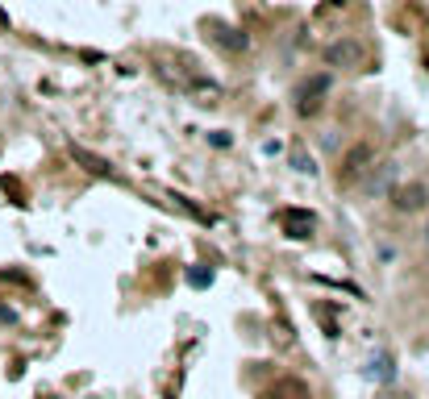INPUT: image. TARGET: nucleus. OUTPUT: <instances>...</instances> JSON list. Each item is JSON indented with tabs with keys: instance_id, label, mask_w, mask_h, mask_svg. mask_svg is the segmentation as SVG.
I'll list each match as a JSON object with an SVG mask.
<instances>
[{
	"instance_id": "nucleus-1",
	"label": "nucleus",
	"mask_w": 429,
	"mask_h": 399,
	"mask_svg": "<svg viewBox=\"0 0 429 399\" xmlns=\"http://www.w3.org/2000/svg\"><path fill=\"white\" fill-rule=\"evenodd\" d=\"M396 187H400V162H396V158H375L371 171H367L363 183H359V192L371 196V200H384V196H392Z\"/></svg>"
},
{
	"instance_id": "nucleus-2",
	"label": "nucleus",
	"mask_w": 429,
	"mask_h": 399,
	"mask_svg": "<svg viewBox=\"0 0 429 399\" xmlns=\"http://www.w3.org/2000/svg\"><path fill=\"white\" fill-rule=\"evenodd\" d=\"M330 87H334V79H330L325 71L300 79V87H296V112H300V117H317L321 104H325V96H330Z\"/></svg>"
},
{
	"instance_id": "nucleus-3",
	"label": "nucleus",
	"mask_w": 429,
	"mask_h": 399,
	"mask_svg": "<svg viewBox=\"0 0 429 399\" xmlns=\"http://www.w3.org/2000/svg\"><path fill=\"white\" fill-rule=\"evenodd\" d=\"M325 62L338 67V71H355V67L363 62V46H359L355 37H338V42L325 46Z\"/></svg>"
},
{
	"instance_id": "nucleus-4",
	"label": "nucleus",
	"mask_w": 429,
	"mask_h": 399,
	"mask_svg": "<svg viewBox=\"0 0 429 399\" xmlns=\"http://www.w3.org/2000/svg\"><path fill=\"white\" fill-rule=\"evenodd\" d=\"M371 162H375V150H371V146H355V150L346 154V167H342V183H346V187L363 183V175L371 171Z\"/></svg>"
},
{
	"instance_id": "nucleus-5",
	"label": "nucleus",
	"mask_w": 429,
	"mask_h": 399,
	"mask_svg": "<svg viewBox=\"0 0 429 399\" xmlns=\"http://www.w3.org/2000/svg\"><path fill=\"white\" fill-rule=\"evenodd\" d=\"M426 200H429L426 183H400V187L392 192V208H396V212H405V217H409V212H421V208H426Z\"/></svg>"
},
{
	"instance_id": "nucleus-6",
	"label": "nucleus",
	"mask_w": 429,
	"mask_h": 399,
	"mask_svg": "<svg viewBox=\"0 0 429 399\" xmlns=\"http://www.w3.org/2000/svg\"><path fill=\"white\" fill-rule=\"evenodd\" d=\"M284 229L292 233V237H313L317 233V217L313 212H300V208H292V212H284Z\"/></svg>"
},
{
	"instance_id": "nucleus-7",
	"label": "nucleus",
	"mask_w": 429,
	"mask_h": 399,
	"mask_svg": "<svg viewBox=\"0 0 429 399\" xmlns=\"http://www.w3.org/2000/svg\"><path fill=\"white\" fill-rule=\"evenodd\" d=\"M263 399H309V387L300 379H280L263 391Z\"/></svg>"
},
{
	"instance_id": "nucleus-8",
	"label": "nucleus",
	"mask_w": 429,
	"mask_h": 399,
	"mask_svg": "<svg viewBox=\"0 0 429 399\" xmlns=\"http://www.w3.org/2000/svg\"><path fill=\"white\" fill-rule=\"evenodd\" d=\"M71 158H75V162H83V171H88V175H100V179H108V175H113V167H108L104 158L88 154L83 146H71Z\"/></svg>"
},
{
	"instance_id": "nucleus-9",
	"label": "nucleus",
	"mask_w": 429,
	"mask_h": 399,
	"mask_svg": "<svg viewBox=\"0 0 429 399\" xmlns=\"http://www.w3.org/2000/svg\"><path fill=\"white\" fill-rule=\"evenodd\" d=\"M367 379H375V383H384V379H392V358H375L367 371H363Z\"/></svg>"
},
{
	"instance_id": "nucleus-10",
	"label": "nucleus",
	"mask_w": 429,
	"mask_h": 399,
	"mask_svg": "<svg viewBox=\"0 0 429 399\" xmlns=\"http://www.w3.org/2000/svg\"><path fill=\"white\" fill-rule=\"evenodd\" d=\"M217 42H221V46H229V50H238V54H242V50L250 46V42H246V37H242L238 29H221V33H217Z\"/></svg>"
},
{
	"instance_id": "nucleus-11",
	"label": "nucleus",
	"mask_w": 429,
	"mask_h": 399,
	"mask_svg": "<svg viewBox=\"0 0 429 399\" xmlns=\"http://www.w3.org/2000/svg\"><path fill=\"white\" fill-rule=\"evenodd\" d=\"M188 283H192V287H209L213 275H209V271H188Z\"/></svg>"
},
{
	"instance_id": "nucleus-12",
	"label": "nucleus",
	"mask_w": 429,
	"mask_h": 399,
	"mask_svg": "<svg viewBox=\"0 0 429 399\" xmlns=\"http://www.w3.org/2000/svg\"><path fill=\"white\" fill-rule=\"evenodd\" d=\"M209 142H213V146H217V150H221V146H225V150H229V146H234V137H229V133H221V129H217V133H213V137H209Z\"/></svg>"
},
{
	"instance_id": "nucleus-13",
	"label": "nucleus",
	"mask_w": 429,
	"mask_h": 399,
	"mask_svg": "<svg viewBox=\"0 0 429 399\" xmlns=\"http://www.w3.org/2000/svg\"><path fill=\"white\" fill-rule=\"evenodd\" d=\"M296 171H300V175H313V171H317V167H313V162H309V158H305V154H300V150H296Z\"/></svg>"
},
{
	"instance_id": "nucleus-14",
	"label": "nucleus",
	"mask_w": 429,
	"mask_h": 399,
	"mask_svg": "<svg viewBox=\"0 0 429 399\" xmlns=\"http://www.w3.org/2000/svg\"><path fill=\"white\" fill-rule=\"evenodd\" d=\"M426 241H429V225H426Z\"/></svg>"
}]
</instances>
